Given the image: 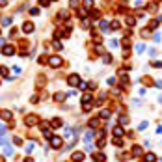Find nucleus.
I'll list each match as a JSON object with an SVG mask.
<instances>
[{
  "label": "nucleus",
  "mask_w": 162,
  "mask_h": 162,
  "mask_svg": "<svg viewBox=\"0 0 162 162\" xmlns=\"http://www.w3.org/2000/svg\"><path fill=\"white\" fill-rule=\"evenodd\" d=\"M67 84L69 86H78L80 84V77H78V75H69V77H67Z\"/></svg>",
  "instance_id": "obj_1"
},
{
  "label": "nucleus",
  "mask_w": 162,
  "mask_h": 162,
  "mask_svg": "<svg viewBox=\"0 0 162 162\" xmlns=\"http://www.w3.org/2000/svg\"><path fill=\"white\" fill-rule=\"evenodd\" d=\"M49 65H50V67H60L61 60L58 58V56H49Z\"/></svg>",
  "instance_id": "obj_2"
},
{
  "label": "nucleus",
  "mask_w": 162,
  "mask_h": 162,
  "mask_svg": "<svg viewBox=\"0 0 162 162\" xmlns=\"http://www.w3.org/2000/svg\"><path fill=\"white\" fill-rule=\"evenodd\" d=\"M37 121H39V119H37V116H36V114H30V116H26V119H24V123H26V125L28 127H32V125H36V123Z\"/></svg>",
  "instance_id": "obj_3"
},
{
  "label": "nucleus",
  "mask_w": 162,
  "mask_h": 162,
  "mask_svg": "<svg viewBox=\"0 0 162 162\" xmlns=\"http://www.w3.org/2000/svg\"><path fill=\"white\" fill-rule=\"evenodd\" d=\"M2 54H4V56H11V54H15V47H11V45H4V47H2Z\"/></svg>",
  "instance_id": "obj_4"
},
{
  "label": "nucleus",
  "mask_w": 162,
  "mask_h": 162,
  "mask_svg": "<svg viewBox=\"0 0 162 162\" xmlns=\"http://www.w3.org/2000/svg\"><path fill=\"white\" fill-rule=\"evenodd\" d=\"M50 145L54 147V149L61 147V138H58V136H52V138H50Z\"/></svg>",
  "instance_id": "obj_5"
},
{
  "label": "nucleus",
  "mask_w": 162,
  "mask_h": 162,
  "mask_svg": "<svg viewBox=\"0 0 162 162\" xmlns=\"http://www.w3.org/2000/svg\"><path fill=\"white\" fill-rule=\"evenodd\" d=\"M123 132H125V131H123L121 125H116V127H114V138H121Z\"/></svg>",
  "instance_id": "obj_6"
},
{
  "label": "nucleus",
  "mask_w": 162,
  "mask_h": 162,
  "mask_svg": "<svg viewBox=\"0 0 162 162\" xmlns=\"http://www.w3.org/2000/svg\"><path fill=\"white\" fill-rule=\"evenodd\" d=\"M112 112L108 110V108H104V110H101V114H99V119H110Z\"/></svg>",
  "instance_id": "obj_7"
},
{
  "label": "nucleus",
  "mask_w": 162,
  "mask_h": 162,
  "mask_svg": "<svg viewBox=\"0 0 162 162\" xmlns=\"http://www.w3.org/2000/svg\"><path fill=\"white\" fill-rule=\"evenodd\" d=\"M71 160H73V162H82V160H84V153H80V151H77V153H73V156H71Z\"/></svg>",
  "instance_id": "obj_8"
},
{
  "label": "nucleus",
  "mask_w": 162,
  "mask_h": 162,
  "mask_svg": "<svg viewBox=\"0 0 162 162\" xmlns=\"http://www.w3.org/2000/svg\"><path fill=\"white\" fill-rule=\"evenodd\" d=\"M22 32H26V34H32V32H34V24L26 21L24 24H22Z\"/></svg>",
  "instance_id": "obj_9"
},
{
  "label": "nucleus",
  "mask_w": 162,
  "mask_h": 162,
  "mask_svg": "<svg viewBox=\"0 0 162 162\" xmlns=\"http://www.w3.org/2000/svg\"><path fill=\"white\" fill-rule=\"evenodd\" d=\"M93 160L95 162H104L106 160V155L104 153H93Z\"/></svg>",
  "instance_id": "obj_10"
},
{
  "label": "nucleus",
  "mask_w": 162,
  "mask_h": 162,
  "mask_svg": "<svg viewBox=\"0 0 162 162\" xmlns=\"http://www.w3.org/2000/svg\"><path fill=\"white\" fill-rule=\"evenodd\" d=\"M99 30H101L103 34H106V32L110 30V28H108V22L106 21H99Z\"/></svg>",
  "instance_id": "obj_11"
},
{
  "label": "nucleus",
  "mask_w": 162,
  "mask_h": 162,
  "mask_svg": "<svg viewBox=\"0 0 162 162\" xmlns=\"http://www.w3.org/2000/svg\"><path fill=\"white\" fill-rule=\"evenodd\" d=\"M131 155H132V156H140V155H142V147H140V145H132Z\"/></svg>",
  "instance_id": "obj_12"
},
{
  "label": "nucleus",
  "mask_w": 162,
  "mask_h": 162,
  "mask_svg": "<svg viewBox=\"0 0 162 162\" xmlns=\"http://www.w3.org/2000/svg\"><path fill=\"white\" fill-rule=\"evenodd\" d=\"M144 162H156V155L155 153H147L144 156Z\"/></svg>",
  "instance_id": "obj_13"
},
{
  "label": "nucleus",
  "mask_w": 162,
  "mask_h": 162,
  "mask_svg": "<svg viewBox=\"0 0 162 162\" xmlns=\"http://www.w3.org/2000/svg\"><path fill=\"white\" fill-rule=\"evenodd\" d=\"M0 116H2V119H4V121H9V119H11V116H13V114L9 112V110H4L2 114H0Z\"/></svg>",
  "instance_id": "obj_14"
},
{
  "label": "nucleus",
  "mask_w": 162,
  "mask_h": 162,
  "mask_svg": "<svg viewBox=\"0 0 162 162\" xmlns=\"http://www.w3.org/2000/svg\"><path fill=\"white\" fill-rule=\"evenodd\" d=\"M91 138H93V132H91V131H88V132H86V134H84V142H86V144H88V142L91 140Z\"/></svg>",
  "instance_id": "obj_15"
},
{
  "label": "nucleus",
  "mask_w": 162,
  "mask_h": 162,
  "mask_svg": "<svg viewBox=\"0 0 162 162\" xmlns=\"http://www.w3.org/2000/svg\"><path fill=\"white\" fill-rule=\"evenodd\" d=\"M63 99H65V95H63V93H56V95H54V101H56V103H61Z\"/></svg>",
  "instance_id": "obj_16"
},
{
  "label": "nucleus",
  "mask_w": 162,
  "mask_h": 162,
  "mask_svg": "<svg viewBox=\"0 0 162 162\" xmlns=\"http://www.w3.org/2000/svg\"><path fill=\"white\" fill-rule=\"evenodd\" d=\"M63 125V121L60 119V117H56V119H52V127H61Z\"/></svg>",
  "instance_id": "obj_17"
},
{
  "label": "nucleus",
  "mask_w": 162,
  "mask_h": 162,
  "mask_svg": "<svg viewBox=\"0 0 162 162\" xmlns=\"http://www.w3.org/2000/svg\"><path fill=\"white\" fill-rule=\"evenodd\" d=\"M32 149H34V142H28L26 147H24V151H26V153H32Z\"/></svg>",
  "instance_id": "obj_18"
},
{
  "label": "nucleus",
  "mask_w": 162,
  "mask_h": 162,
  "mask_svg": "<svg viewBox=\"0 0 162 162\" xmlns=\"http://www.w3.org/2000/svg\"><path fill=\"white\" fill-rule=\"evenodd\" d=\"M127 24H128V26H134V24H136V19L128 15V17H127Z\"/></svg>",
  "instance_id": "obj_19"
},
{
  "label": "nucleus",
  "mask_w": 162,
  "mask_h": 162,
  "mask_svg": "<svg viewBox=\"0 0 162 162\" xmlns=\"http://www.w3.org/2000/svg\"><path fill=\"white\" fill-rule=\"evenodd\" d=\"M99 121H101L99 117H93V119H89V127H97V125H99Z\"/></svg>",
  "instance_id": "obj_20"
},
{
  "label": "nucleus",
  "mask_w": 162,
  "mask_h": 162,
  "mask_svg": "<svg viewBox=\"0 0 162 162\" xmlns=\"http://www.w3.org/2000/svg\"><path fill=\"white\" fill-rule=\"evenodd\" d=\"M156 26H158V19H155V21H151V22H149V28H151V30H155Z\"/></svg>",
  "instance_id": "obj_21"
},
{
  "label": "nucleus",
  "mask_w": 162,
  "mask_h": 162,
  "mask_svg": "<svg viewBox=\"0 0 162 162\" xmlns=\"http://www.w3.org/2000/svg\"><path fill=\"white\" fill-rule=\"evenodd\" d=\"M110 30H119V22H117V21H112V24H110Z\"/></svg>",
  "instance_id": "obj_22"
},
{
  "label": "nucleus",
  "mask_w": 162,
  "mask_h": 162,
  "mask_svg": "<svg viewBox=\"0 0 162 162\" xmlns=\"http://www.w3.org/2000/svg\"><path fill=\"white\" fill-rule=\"evenodd\" d=\"M0 75H2V77H8V67H4V65H0Z\"/></svg>",
  "instance_id": "obj_23"
},
{
  "label": "nucleus",
  "mask_w": 162,
  "mask_h": 162,
  "mask_svg": "<svg viewBox=\"0 0 162 162\" xmlns=\"http://www.w3.org/2000/svg\"><path fill=\"white\" fill-rule=\"evenodd\" d=\"M49 4H50V0H39V6L41 8H49Z\"/></svg>",
  "instance_id": "obj_24"
},
{
  "label": "nucleus",
  "mask_w": 162,
  "mask_h": 162,
  "mask_svg": "<svg viewBox=\"0 0 162 162\" xmlns=\"http://www.w3.org/2000/svg\"><path fill=\"white\" fill-rule=\"evenodd\" d=\"M43 136H45V138H49V140H50V138H52V132L49 131V128H45V131H43Z\"/></svg>",
  "instance_id": "obj_25"
},
{
  "label": "nucleus",
  "mask_w": 162,
  "mask_h": 162,
  "mask_svg": "<svg viewBox=\"0 0 162 162\" xmlns=\"http://www.w3.org/2000/svg\"><path fill=\"white\" fill-rule=\"evenodd\" d=\"M52 47H54L56 50H61V43L60 41H54V43H52Z\"/></svg>",
  "instance_id": "obj_26"
},
{
  "label": "nucleus",
  "mask_w": 162,
  "mask_h": 162,
  "mask_svg": "<svg viewBox=\"0 0 162 162\" xmlns=\"http://www.w3.org/2000/svg\"><path fill=\"white\" fill-rule=\"evenodd\" d=\"M119 123H121V125H125V123H128V117H127V116H121V117H119Z\"/></svg>",
  "instance_id": "obj_27"
},
{
  "label": "nucleus",
  "mask_w": 162,
  "mask_h": 162,
  "mask_svg": "<svg viewBox=\"0 0 162 162\" xmlns=\"http://www.w3.org/2000/svg\"><path fill=\"white\" fill-rule=\"evenodd\" d=\"M121 144H123V142H121V138H114V145L121 147Z\"/></svg>",
  "instance_id": "obj_28"
},
{
  "label": "nucleus",
  "mask_w": 162,
  "mask_h": 162,
  "mask_svg": "<svg viewBox=\"0 0 162 162\" xmlns=\"http://www.w3.org/2000/svg\"><path fill=\"white\" fill-rule=\"evenodd\" d=\"M69 6L71 8H78V0H69Z\"/></svg>",
  "instance_id": "obj_29"
},
{
  "label": "nucleus",
  "mask_w": 162,
  "mask_h": 162,
  "mask_svg": "<svg viewBox=\"0 0 162 162\" xmlns=\"http://www.w3.org/2000/svg\"><path fill=\"white\" fill-rule=\"evenodd\" d=\"M9 22H11V19H9V17H4V19H2V24H4V26H8Z\"/></svg>",
  "instance_id": "obj_30"
},
{
  "label": "nucleus",
  "mask_w": 162,
  "mask_h": 162,
  "mask_svg": "<svg viewBox=\"0 0 162 162\" xmlns=\"http://www.w3.org/2000/svg\"><path fill=\"white\" fill-rule=\"evenodd\" d=\"M4 153H6L8 156H11V155H13V149H11V147H6V149H4Z\"/></svg>",
  "instance_id": "obj_31"
},
{
  "label": "nucleus",
  "mask_w": 162,
  "mask_h": 162,
  "mask_svg": "<svg viewBox=\"0 0 162 162\" xmlns=\"http://www.w3.org/2000/svg\"><path fill=\"white\" fill-rule=\"evenodd\" d=\"M117 45H119V41H117V39H112V41H110V47H112V49H116Z\"/></svg>",
  "instance_id": "obj_32"
},
{
  "label": "nucleus",
  "mask_w": 162,
  "mask_h": 162,
  "mask_svg": "<svg viewBox=\"0 0 162 162\" xmlns=\"http://www.w3.org/2000/svg\"><path fill=\"white\" fill-rule=\"evenodd\" d=\"M84 6L86 8H91L93 6V0H84Z\"/></svg>",
  "instance_id": "obj_33"
},
{
  "label": "nucleus",
  "mask_w": 162,
  "mask_h": 162,
  "mask_svg": "<svg viewBox=\"0 0 162 162\" xmlns=\"http://www.w3.org/2000/svg\"><path fill=\"white\" fill-rule=\"evenodd\" d=\"M30 15H39V9H37V8H32V9H30Z\"/></svg>",
  "instance_id": "obj_34"
},
{
  "label": "nucleus",
  "mask_w": 162,
  "mask_h": 162,
  "mask_svg": "<svg viewBox=\"0 0 162 162\" xmlns=\"http://www.w3.org/2000/svg\"><path fill=\"white\" fill-rule=\"evenodd\" d=\"M112 61V56L110 54H104V63H110Z\"/></svg>",
  "instance_id": "obj_35"
},
{
  "label": "nucleus",
  "mask_w": 162,
  "mask_h": 162,
  "mask_svg": "<svg viewBox=\"0 0 162 162\" xmlns=\"http://www.w3.org/2000/svg\"><path fill=\"white\" fill-rule=\"evenodd\" d=\"M6 142H8V136L2 134V136H0V144H6Z\"/></svg>",
  "instance_id": "obj_36"
},
{
  "label": "nucleus",
  "mask_w": 162,
  "mask_h": 162,
  "mask_svg": "<svg viewBox=\"0 0 162 162\" xmlns=\"http://www.w3.org/2000/svg\"><path fill=\"white\" fill-rule=\"evenodd\" d=\"M123 47H125V49H128V47H131V41H128V39H123Z\"/></svg>",
  "instance_id": "obj_37"
},
{
  "label": "nucleus",
  "mask_w": 162,
  "mask_h": 162,
  "mask_svg": "<svg viewBox=\"0 0 162 162\" xmlns=\"http://www.w3.org/2000/svg\"><path fill=\"white\" fill-rule=\"evenodd\" d=\"M78 88H80V89H88V84H86V82H80Z\"/></svg>",
  "instance_id": "obj_38"
},
{
  "label": "nucleus",
  "mask_w": 162,
  "mask_h": 162,
  "mask_svg": "<svg viewBox=\"0 0 162 162\" xmlns=\"http://www.w3.org/2000/svg\"><path fill=\"white\" fill-rule=\"evenodd\" d=\"M153 67H162V61H158V60L153 61Z\"/></svg>",
  "instance_id": "obj_39"
},
{
  "label": "nucleus",
  "mask_w": 162,
  "mask_h": 162,
  "mask_svg": "<svg viewBox=\"0 0 162 162\" xmlns=\"http://www.w3.org/2000/svg\"><path fill=\"white\" fill-rule=\"evenodd\" d=\"M13 73L19 75V73H21V67H19V65H15V67H13Z\"/></svg>",
  "instance_id": "obj_40"
},
{
  "label": "nucleus",
  "mask_w": 162,
  "mask_h": 162,
  "mask_svg": "<svg viewBox=\"0 0 162 162\" xmlns=\"http://www.w3.org/2000/svg\"><path fill=\"white\" fill-rule=\"evenodd\" d=\"M145 127H147V121H142V123H140V131H144Z\"/></svg>",
  "instance_id": "obj_41"
},
{
  "label": "nucleus",
  "mask_w": 162,
  "mask_h": 162,
  "mask_svg": "<svg viewBox=\"0 0 162 162\" xmlns=\"http://www.w3.org/2000/svg\"><path fill=\"white\" fill-rule=\"evenodd\" d=\"M45 61H49V60H47V56H41V58H39V63H45Z\"/></svg>",
  "instance_id": "obj_42"
},
{
  "label": "nucleus",
  "mask_w": 162,
  "mask_h": 162,
  "mask_svg": "<svg viewBox=\"0 0 162 162\" xmlns=\"http://www.w3.org/2000/svg\"><path fill=\"white\" fill-rule=\"evenodd\" d=\"M155 86L156 88H162V80H155Z\"/></svg>",
  "instance_id": "obj_43"
},
{
  "label": "nucleus",
  "mask_w": 162,
  "mask_h": 162,
  "mask_svg": "<svg viewBox=\"0 0 162 162\" xmlns=\"http://www.w3.org/2000/svg\"><path fill=\"white\" fill-rule=\"evenodd\" d=\"M103 145H104V138H103V140H99V142H97V147H103Z\"/></svg>",
  "instance_id": "obj_44"
},
{
  "label": "nucleus",
  "mask_w": 162,
  "mask_h": 162,
  "mask_svg": "<svg viewBox=\"0 0 162 162\" xmlns=\"http://www.w3.org/2000/svg\"><path fill=\"white\" fill-rule=\"evenodd\" d=\"M0 6H2V8H4V6H8V0H0Z\"/></svg>",
  "instance_id": "obj_45"
},
{
  "label": "nucleus",
  "mask_w": 162,
  "mask_h": 162,
  "mask_svg": "<svg viewBox=\"0 0 162 162\" xmlns=\"http://www.w3.org/2000/svg\"><path fill=\"white\" fill-rule=\"evenodd\" d=\"M4 45H6V43H4V39L0 37V47H4Z\"/></svg>",
  "instance_id": "obj_46"
},
{
  "label": "nucleus",
  "mask_w": 162,
  "mask_h": 162,
  "mask_svg": "<svg viewBox=\"0 0 162 162\" xmlns=\"http://www.w3.org/2000/svg\"><path fill=\"white\" fill-rule=\"evenodd\" d=\"M156 132H158V134H162V127H158V128H156Z\"/></svg>",
  "instance_id": "obj_47"
},
{
  "label": "nucleus",
  "mask_w": 162,
  "mask_h": 162,
  "mask_svg": "<svg viewBox=\"0 0 162 162\" xmlns=\"http://www.w3.org/2000/svg\"><path fill=\"white\" fill-rule=\"evenodd\" d=\"M24 162H34V160H32V158H26V160H24Z\"/></svg>",
  "instance_id": "obj_48"
},
{
  "label": "nucleus",
  "mask_w": 162,
  "mask_h": 162,
  "mask_svg": "<svg viewBox=\"0 0 162 162\" xmlns=\"http://www.w3.org/2000/svg\"><path fill=\"white\" fill-rule=\"evenodd\" d=\"M52 2H58V0H52Z\"/></svg>",
  "instance_id": "obj_49"
}]
</instances>
